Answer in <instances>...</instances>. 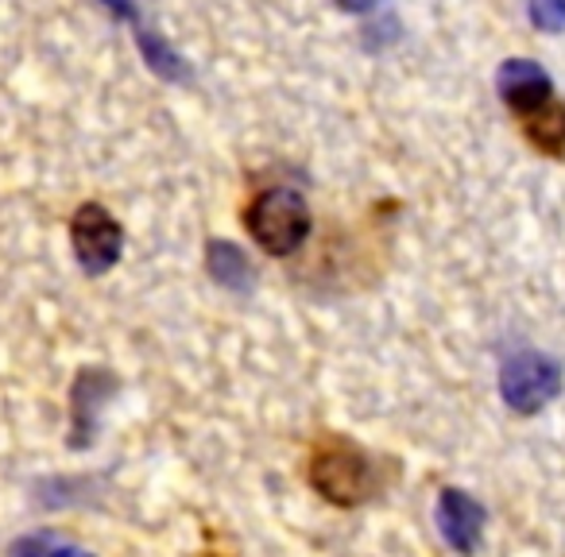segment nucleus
Masks as SVG:
<instances>
[{
    "instance_id": "11",
    "label": "nucleus",
    "mask_w": 565,
    "mask_h": 557,
    "mask_svg": "<svg viewBox=\"0 0 565 557\" xmlns=\"http://www.w3.org/2000/svg\"><path fill=\"white\" fill-rule=\"evenodd\" d=\"M341 12H353V17H361V12H372L380 4V0H333Z\"/></svg>"
},
{
    "instance_id": "5",
    "label": "nucleus",
    "mask_w": 565,
    "mask_h": 557,
    "mask_svg": "<svg viewBox=\"0 0 565 557\" xmlns=\"http://www.w3.org/2000/svg\"><path fill=\"white\" fill-rule=\"evenodd\" d=\"M495 86H500V97L508 101V109L515 113V117H523V113L539 109L542 101L557 97L550 74L542 71L534 58H508V63L500 66V74H495Z\"/></svg>"
},
{
    "instance_id": "9",
    "label": "nucleus",
    "mask_w": 565,
    "mask_h": 557,
    "mask_svg": "<svg viewBox=\"0 0 565 557\" xmlns=\"http://www.w3.org/2000/svg\"><path fill=\"white\" fill-rule=\"evenodd\" d=\"M136 43H140V55L148 58V66L167 82H190V66L167 47L163 35L148 32V28H136Z\"/></svg>"
},
{
    "instance_id": "4",
    "label": "nucleus",
    "mask_w": 565,
    "mask_h": 557,
    "mask_svg": "<svg viewBox=\"0 0 565 557\" xmlns=\"http://www.w3.org/2000/svg\"><path fill=\"white\" fill-rule=\"evenodd\" d=\"M71 244L86 275H105L117 267L120 248H125V228L117 225L105 205L86 202L78 205V213L71 217Z\"/></svg>"
},
{
    "instance_id": "1",
    "label": "nucleus",
    "mask_w": 565,
    "mask_h": 557,
    "mask_svg": "<svg viewBox=\"0 0 565 557\" xmlns=\"http://www.w3.org/2000/svg\"><path fill=\"white\" fill-rule=\"evenodd\" d=\"M244 228L267 251V256H291L310 236V210L307 197L291 186L259 190L244 205Z\"/></svg>"
},
{
    "instance_id": "12",
    "label": "nucleus",
    "mask_w": 565,
    "mask_h": 557,
    "mask_svg": "<svg viewBox=\"0 0 565 557\" xmlns=\"http://www.w3.org/2000/svg\"><path fill=\"white\" fill-rule=\"evenodd\" d=\"M55 557H94L89 549H78V546H66V549H58Z\"/></svg>"
},
{
    "instance_id": "6",
    "label": "nucleus",
    "mask_w": 565,
    "mask_h": 557,
    "mask_svg": "<svg viewBox=\"0 0 565 557\" xmlns=\"http://www.w3.org/2000/svg\"><path fill=\"white\" fill-rule=\"evenodd\" d=\"M438 526H441V538L457 554H472L480 546V534H484V507L469 492L446 488L438 500Z\"/></svg>"
},
{
    "instance_id": "10",
    "label": "nucleus",
    "mask_w": 565,
    "mask_h": 557,
    "mask_svg": "<svg viewBox=\"0 0 565 557\" xmlns=\"http://www.w3.org/2000/svg\"><path fill=\"white\" fill-rule=\"evenodd\" d=\"M526 17L539 32L562 35L565 32V0H531L526 4Z\"/></svg>"
},
{
    "instance_id": "2",
    "label": "nucleus",
    "mask_w": 565,
    "mask_h": 557,
    "mask_svg": "<svg viewBox=\"0 0 565 557\" xmlns=\"http://www.w3.org/2000/svg\"><path fill=\"white\" fill-rule=\"evenodd\" d=\"M310 488L322 500L338 503V507H356L369 500L372 492V461L361 446L349 438H326L322 446L310 453L307 464Z\"/></svg>"
},
{
    "instance_id": "7",
    "label": "nucleus",
    "mask_w": 565,
    "mask_h": 557,
    "mask_svg": "<svg viewBox=\"0 0 565 557\" xmlns=\"http://www.w3.org/2000/svg\"><path fill=\"white\" fill-rule=\"evenodd\" d=\"M519 125H523L526 140H531L542 156H554V159L565 156V101L550 97V101H542L539 109L523 113Z\"/></svg>"
},
{
    "instance_id": "8",
    "label": "nucleus",
    "mask_w": 565,
    "mask_h": 557,
    "mask_svg": "<svg viewBox=\"0 0 565 557\" xmlns=\"http://www.w3.org/2000/svg\"><path fill=\"white\" fill-rule=\"evenodd\" d=\"M205 267L217 279L221 287H233V291H244L252 283V264L236 244L228 240H210L205 244Z\"/></svg>"
},
{
    "instance_id": "3",
    "label": "nucleus",
    "mask_w": 565,
    "mask_h": 557,
    "mask_svg": "<svg viewBox=\"0 0 565 557\" xmlns=\"http://www.w3.org/2000/svg\"><path fill=\"white\" fill-rule=\"evenodd\" d=\"M562 392V368L542 353H515L500 372V395L515 415H534Z\"/></svg>"
}]
</instances>
